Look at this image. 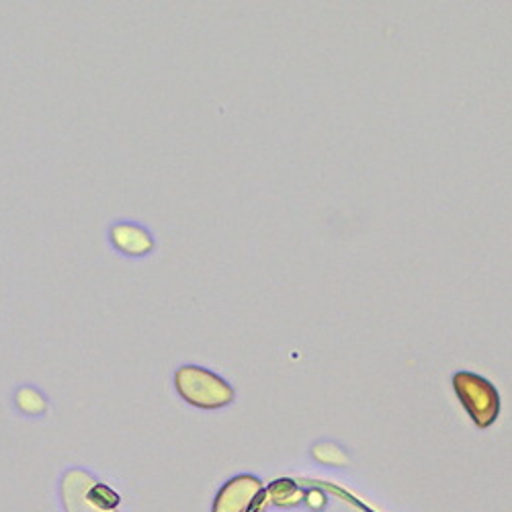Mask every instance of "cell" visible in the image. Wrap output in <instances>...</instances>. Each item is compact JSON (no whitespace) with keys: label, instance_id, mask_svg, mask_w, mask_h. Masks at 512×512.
I'll return each mask as SVG.
<instances>
[{"label":"cell","instance_id":"obj_1","mask_svg":"<svg viewBox=\"0 0 512 512\" xmlns=\"http://www.w3.org/2000/svg\"><path fill=\"white\" fill-rule=\"evenodd\" d=\"M113 242L127 254H146L152 248V238L138 226L113 228Z\"/></svg>","mask_w":512,"mask_h":512}]
</instances>
